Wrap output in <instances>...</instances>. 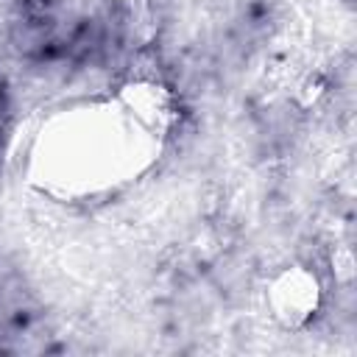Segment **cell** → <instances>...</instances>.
I'll use <instances>...</instances> for the list:
<instances>
[{"label": "cell", "instance_id": "6da1fadb", "mask_svg": "<svg viewBox=\"0 0 357 357\" xmlns=\"http://www.w3.org/2000/svg\"><path fill=\"white\" fill-rule=\"evenodd\" d=\"M6 114H8V106H6V95L0 89V137H3V128H6Z\"/></svg>", "mask_w": 357, "mask_h": 357}]
</instances>
